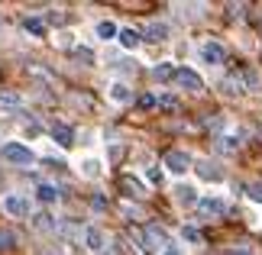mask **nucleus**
<instances>
[{"instance_id": "nucleus-21", "label": "nucleus", "mask_w": 262, "mask_h": 255, "mask_svg": "<svg viewBox=\"0 0 262 255\" xmlns=\"http://www.w3.org/2000/svg\"><path fill=\"white\" fill-rule=\"evenodd\" d=\"M217 149H220V152H236V149H239V139H236V136H220V139H217Z\"/></svg>"}, {"instance_id": "nucleus-6", "label": "nucleus", "mask_w": 262, "mask_h": 255, "mask_svg": "<svg viewBox=\"0 0 262 255\" xmlns=\"http://www.w3.org/2000/svg\"><path fill=\"white\" fill-rule=\"evenodd\" d=\"M198 210L204 213V217H224V213H227V203L220 200V197H201L198 200Z\"/></svg>"}, {"instance_id": "nucleus-8", "label": "nucleus", "mask_w": 262, "mask_h": 255, "mask_svg": "<svg viewBox=\"0 0 262 255\" xmlns=\"http://www.w3.org/2000/svg\"><path fill=\"white\" fill-rule=\"evenodd\" d=\"M175 197H178V203H181V207H198V191L194 188H188V184H181L178 191H175Z\"/></svg>"}, {"instance_id": "nucleus-24", "label": "nucleus", "mask_w": 262, "mask_h": 255, "mask_svg": "<svg viewBox=\"0 0 262 255\" xmlns=\"http://www.w3.org/2000/svg\"><path fill=\"white\" fill-rule=\"evenodd\" d=\"M243 81H246V90H259V84H262V78L256 75V71H246Z\"/></svg>"}, {"instance_id": "nucleus-1", "label": "nucleus", "mask_w": 262, "mask_h": 255, "mask_svg": "<svg viewBox=\"0 0 262 255\" xmlns=\"http://www.w3.org/2000/svg\"><path fill=\"white\" fill-rule=\"evenodd\" d=\"M162 168L172 171V175H185V171H191V155H188V152H181V149H172V152H165Z\"/></svg>"}, {"instance_id": "nucleus-12", "label": "nucleus", "mask_w": 262, "mask_h": 255, "mask_svg": "<svg viewBox=\"0 0 262 255\" xmlns=\"http://www.w3.org/2000/svg\"><path fill=\"white\" fill-rule=\"evenodd\" d=\"M52 139L62 149H68V146H72V139H75V132H72V126H62V123H58V126H52Z\"/></svg>"}, {"instance_id": "nucleus-3", "label": "nucleus", "mask_w": 262, "mask_h": 255, "mask_svg": "<svg viewBox=\"0 0 262 255\" xmlns=\"http://www.w3.org/2000/svg\"><path fill=\"white\" fill-rule=\"evenodd\" d=\"M175 84H178L181 90L201 94V90H204V78H201L198 71H191V68H178V71H175Z\"/></svg>"}, {"instance_id": "nucleus-20", "label": "nucleus", "mask_w": 262, "mask_h": 255, "mask_svg": "<svg viewBox=\"0 0 262 255\" xmlns=\"http://www.w3.org/2000/svg\"><path fill=\"white\" fill-rule=\"evenodd\" d=\"M175 71H178V68H172L168 62H162V65L152 68V78H156V81H168V78H175Z\"/></svg>"}, {"instance_id": "nucleus-5", "label": "nucleus", "mask_w": 262, "mask_h": 255, "mask_svg": "<svg viewBox=\"0 0 262 255\" xmlns=\"http://www.w3.org/2000/svg\"><path fill=\"white\" fill-rule=\"evenodd\" d=\"M201 58H204V62L207 65H224V45H220V42H214V39H207V42L204 45H201Z\"/></svg>"}, {"instance_id": "nucleus-10", "label": "nucleus", "mask_w": 262, "mask_h": 255, "mask_svg": "<svg viewBox=\"0 0 262 255\" xmlns=\"http://www.w3.org/2000/svg\"><path fill=\"white\" fill-rule=\"evenodd\" d=\"M110 100H114V104H129V100H133V90L117 81V84H110Z\"/></svg>"}, {"instance_id": "nucleus-25", "label": "nucleus", "mask_w": 262, "mask_h": 255, "mask_svg": "<svg viewBox=\"0 0 262 255\" xmlns=\"http://www.w3.org/2000/svg\"><path fill=\"white\" fill-rule=\"evenodd\" d=\"M13 233H7V229H0V252H7V249H13Z\"/></svg>"}, {"instance_id": "nucleus-28", "label": "nucleus", "mask_w": 262, "mask_h": 255, "mask_svg": "<svg viewBox=\"0 0 262 255\" xmlns=\"http://www.w3.org/2000/svg\"><path fill=\"white\" fill-rule=\"evenodd\" d=\"M75 55L81 58V62H88V65L94 62V52H91V49H75Z\"/></svg>"}, {"instance_id": "nucleus-27", "label": "nucleus", "mask_w": 262, "mask_h": 255, "mask_svg": "<svg viewBox=\"0 0 262 255\" xmlns=\"http://www.w3.org/2000/svg\"><path fill=\"white\" fill-rule=\"evenodd\" d=\"M181 236H185L188 242H201V233H198L194 226H185V233H181Z\"/></svg>"}, {"instance_id": "nucleus-29", "label": "nucleus", "mask_w": 262, "mask_h": 255, "mask_svg": "<svg viewBox=\"0 0 262 255\" xmlns=\"http://www.w3.org/2000/svg\"><path fill=\"white\" fill-rule=\"evenodd\" d=\"M159 104V100L152 97V94H143V97H139V107H143V110H149V107H156Z\"/></svg>"}, {"instance_id": "nucleus-19", "label": "nucleus", "mask_w": 262, "mask_h": 255, "mask_svg": "<svg viewBox=\"0 0 262 255\" xmlns=\"http://www.w3.org/2000/svg\"><path fill=\"white\" fill-rule=\"evenodd\" d=\"M23 26H26V33H33V36H46V19H39V16H29Z\"/></svg>"}, {"instance_id": "nucleus-15", "label": "nucleus", "mask_w": 262, "mask_h": 255, "mask_svg": "<svg viewBox=\"0 0 262 255\" xmlns=\"http://www.w3.org/2000/svg\"><path fill=\"white\" fill-rule=\"evenodd\" d=\"M33 229L36 233H52L55 229V220L49 217V213H36V217H33Z\"/></svg>"}, {"instance_id": "nucleus-4", "label": "nucleus", "mask_w": 262, "mask_h": 255, "mask_svg": "<svg viewBox=\"0 0 262 255\" xmlns=\"http://www.w3.org/2000/svg\"><path fill=\"white\" fill-rule=\"evenodd\" d=\"M4 210L10 213V217L23 220V217H29V200L23 197V194H7V197H4Z\"/></svg>"}, {"instance_id": "nucleus-13", "label": "nucleus", "mask_w": 262, "mask_h": 255, "mask_svg": "<svg viewBox=\"0 0 262 255\" xmlns=\"http://www.w3.org/2000/svg\"><path fill=\"white\" fill-rule=\"evenodd\" d=\"M117 39H120V45H123V49H136L139 42H143V36H139L136 29H120Z\"/></svg>"}, {"instance_id": "nucleus-2", "label": "nucleus", "mask_w": 262, "mask_h": 255, "mask_svg": "<svg viewBox=\"0 0 262 255\" xmlns=\"http://www.w3.org/2000/svg\"><path fill=\"white\" fill-rule=\"evenodd\" d=\"M4 158L13 161V165H33V161H36L33 149H26L23 142H7V146H4Z\"/></svg>"}, {"instance_id": "nucleus-26", "label": "nucleus", "mask_w": 262, "mask_h": 255, "mask_svg": "<svg viewBox=\"0 0 262 255\" xmlns=\"http://www.w3.org/2000/svg\"><path fill=\"white\" fill-rule=\"evenodd\" d=\"M159 104H162L165 110H178V100H175L172 94H165V97H159Z\"/></svg>"}, {"instance_id": "nucleus-16", "label": "nucleus", "mask_w": 262, "mask_h": 255, "mask_svg": "<svg viewBox=\"0 0 262 255\" xmlns=\"http://www.w3.org/2000/svg\"><path fill=\"white\" fill-rule=\"evenodd\" d=\"M36 197L42 200V203H52V200H58V188L55 184H39L36 188Z\"/></svg>"}, {"instance_id": "nucleus-22", "label": "nucleus", "mask_w": 262, "mask_h": 255, "mask_svg": "<svg viewBox=\"0 0 262 255\" xmlns=\"http://www.w3.org/2000/svg\"><path fill=\"white\" fill-rule=\"evenodd\" d=\"M246 197L262 207V181H253V184H246Z\"/></svg>"}, {"instance_id": "nucleus-11", "label": "nucleus", "mask_w": 262, "mask_h": 255, "mask_svg": "<svg viewBox=\"0 0 262 255\" xmlns=\"http://www.w3.org/2000/svg\"><path fill=\"white\" fill-rule=\"evenodd\" d=\"M198 175L204 178V181H214V184H217V181H224V171H220L217 165H210V161H201V165H198Z\"/></svg>"}, {"instance_id": "nucleus-17", "label": "nucleus", "mask_w": 262, "mask_h": 255, "mask_svg": "<svg viewBox=\"0 0 262 255\" xmlns=\"http://www.w3.org/2000/svg\"><path fill=\"white\" fill-rule=\"evenodd\" d=\"M224 87H227V94H243V90H246V81L239 78V75H230L224 81Z\"/></svg>"}, {"instance_id": "nucleus-14", "label": "nucleus", "mask_w": 262, "mask_h": 255, "mask_svg": "<svg viewBox=\"0 0 262 255\" xmlns=\"http://www.w3.org/2000/svg\"><path fill=\"white\" fill-rule=\"evenodd\" d=\"M78 171H81L84 178H91V181H94V178H100V161H97V158H81V165H78Z\"/></svg>"}, {"instance_id": "nucleus-7", "label": "nucleus", "mask_w": 262, "mask_h": 255, "mask_svg": "<svg viewBox=\"0 0 262 255\" xmlns=\"http://www.w3.org/2000/svg\"><path fill=\"white\" fill-rule=\"evenodd\" d=\"M84 246H88L91 252H104L110 242H107V236H104L97 226H88V229H84Z\"/></svg>"}, {"instance_id": "nucleus-32", "label": "nucleus", "mask_w": 262, "mask_h": 255, "mask_svg": "<svg viewBox=\"0 0 262 255\" xmlns=\"http://www.w3.org/2000/svg\"><path fill=\"white\" fill-rule=\"evenodd\" d=\"M162 255H181V249H178V246H175V242H168V246H165V249H162Z\"/></svg>"}, {"instance_id": "nucleus-30", "label": "nucleus", "mask_w": 262, "mask_h": 255, "mask_svg": "<svg viewBox=\"0 0 262 255\" xmlns=\"http://www.w3.org/2000/svg\"><path fill=\"white\" fill-rule=\"evenodd\" d=\"M149 181H152V184H162V171H159V168H149Z\"/></svg>"}, {"instance_id": "nucleus-9", "label": "nucleus", "mask_w": 262, "mask_h": 255, "mask_svg": "<svg viewBox=\"0 0 262 255\" xmlns=\"http://www.w3.org/2000/svg\"><path fill=\"white\" fill-rule=\"evenodd\" d=\"M143 36L149 39V42H165V39H168V26L165 23H149Z\"/></svg>"}, {"instance_id": "nucleus-31", "label": "nucleus", "mask_w": 262, "mask_h": 255, "mask_svg": "<svg viewBox=\"0 0 262 255\" xmlns=\"http://www.w3.org/2000/svg\"><path fill=\"white\" fill-rule=\"evenodd\" d=\"M227 10H230V16H233V19H236V16H243V10H246V7H243V4H239V7H236V4H230Z\"/></svg>"}, {"instance_id": "nucleus-23", "label": "nucleus", "mask_w": 262, "mask_h": 255, "mask_svg": "<svg viewBox=\"0 0 262 255\" xmlns=\"http://www.w3.org/2000/svg\"><path fill=\"white\" fill-rule=\"evenodd\" d=\"M0 104H7V107H19V104H23V97L13 94V90H0Z\"/></svg>"}, {"instance_id": "nucleus-18", "label": "nucleus", "mask_w": 262, "mask_h": 255, "mask_svg": "<svg viewBox=\"0 0 262 255\" xmlns=\"http://www.w3.org/2000/svg\"><path fill=\"white\" fill-rule=\"evenodd\" d=\"M117 33H120V29L110 23V19H100V23H97V39H117Z\"/></svg>"}]
</instances>
